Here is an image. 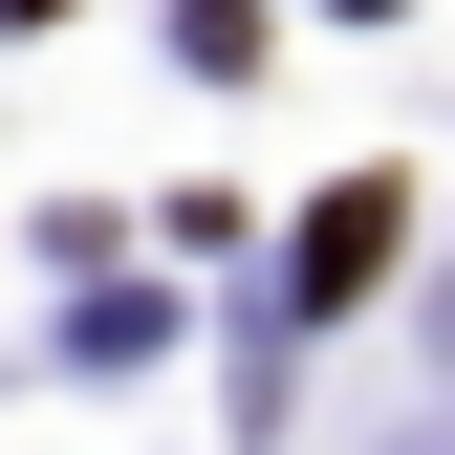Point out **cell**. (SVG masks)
I'll list each match as a JSON object with an SVG mask.
<instances>
[{
    "instance_id": "1",
    "label": "cell",
    "mask_w": 455,
    "mask_h": 455,
    "mask_svg": "<svg viewBox=\"0 0 455 455\" xmlns=\"http://www.w3.org/2000/svg\"><path fill=\"white\" fill-rule=\"evenodd\" d=\"M369 282H390V174H347V196L304 217V260H282V304L325 325V304H369Z\"/></svg>"
}]
</instances>
